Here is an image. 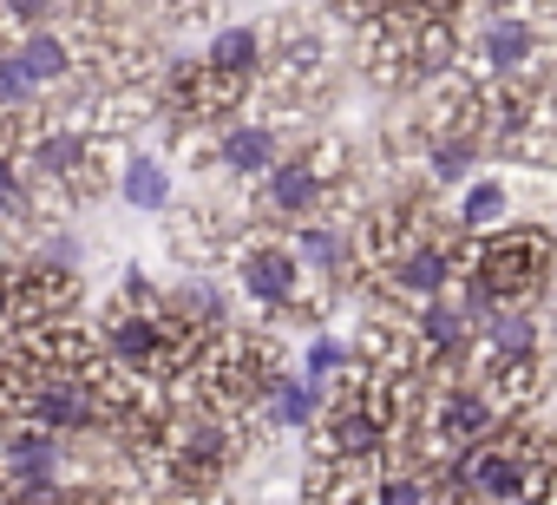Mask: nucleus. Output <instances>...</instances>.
<instances>
[{"mask_svg":"<svg viewBox=\"0 0 557 505\" xmlns=\"http://www.w3.org/2000/svg\"><path fill=\"white\" fill-rule=\"evenodd\" d=\"M243 210H249V223H269V230H296V223L329 217V210H361L355 151L342 138L283 145V158L256 184H243Z\"/></svg>","mask_w":557,"mask_h":505,"instance_id":"f257e3e1","label":"nucleus"},{"mask_svg":"<svg viewBox=\"0 0 557 505\" xmlns=\"http://www.w3.org/2000/svg\"><path fill=\"white\" fill-rule=\"evenodd\" d=\"M453 270L479 283L498 309L505 303H544L557 283V236L544 223H498L479 236H453Z\"/></svg>","mask_w":557,"mask_h":505,"instance_id":"f03ea898","label":"nucleus"},{"mask_svg":"<svg viewBox=\"0 0 557 505\" xmlns=\"http://www.w3.org/2000/svg\"><path fill=\"white\" fill-rule=\"evenodd\" d=\"M230 270H236L243 303H249L262 322H309V316H322V309L335 303V296L296 263L289 236H283V230H269V223H249V230H243Z\"/></svg>","mask_w":557,"mask_h":505,"instance_id":"7ed1b4c3","label":"nucleus"},{"mask_svg":"<svg viewBox=\"0 0 557 505\" xmlns=\"http://www.w3.org/2000/svg\"><path fill=\"white\" fill-rule=\"evenodd\" d=\"M361 34L368 73L387 86H433L459 66V14H374Z\"/></svg>","mask_w":557,"mask_h":505,"instance_id":"20e7f679","label":"nucleus"},{"mask_svg":"<svg viewBox=\"0 0 557 505\" xmlns=\"http://www.w3.org/2000/svg\"><path fill=\"white\" fill-rule=\"evenodd\" d=\"M329 86V47H322V27L309 21H283L262 34V73H256V93H275L289 106H309L315 93Z\"/></svg>","mask_w":557,"mask_h":505,"instance_id":"39448f33","label":"nucleus"},{"mask_svg":"<svg viewBox=\"0 0 557 505\" xmlns=\"http://www.w3.org/2000/svg\"><path fill=\"white\" fill-rule=\"evenodd\" d=\"M243 230H249V217H230V210H216L210 197H197V204H177V197H171V210H164L171 257L190 263V270H216V263H230V257H236V243H243Z\"/></svg>","mask_w":557,"mask_h":505,"instance_id":"423d86ee","label":"nucleus"},{"mask_svg":"<svg viewBox=\"0 0 557 505\" xmlns=\"http://www.w3.org/2000/svg\"><path fill=\"white\" fill-rule=\"evenodd\" d=\"M177 145H197L210 171H223L230 184H256L275 158H283V132H275L269 119H223L216 132H197V138H177Z\"/></svg>","mask_w":557,"mask_h":505,"instance_id":"0eeeda50","label":"nucleus"},{"mask_svg":"<svg viewBox=\"0 0 557 505\" xmlns=\"http://www.w3.org/2000/svg\"><path fill=\"white\" fill-rule=\"evenodd\" d=\"M14 53H21L27 79L40 86V99H47V93H73V86H79V34L66 27V14H60V21H47V27H34V34H21V40H14Z\"/></svg>","mask_w":557,"mask_h":505,"instance_id":"6e6552de","label":"nucleus"},{"mask_svg":"<svg viewBox=\"0 0 557 505\" xmlns=\"http://www.w3.org/2000/svg\"><path fill=\"white\" fill-rule=\"evenodd\" d=\"M322 401H329V387H315L309 374H275L269 381V394L256 401V414H249V427H269V433H309L315 427V414H322Z\"/></svg>","mask_w":557,"mask_h":505,"instance_id":"1a4fd4ad","label":"nucleus"},{"mask_svg":"<svg viewBox=\"0 0 557 505\" xmlns=\"http://www.w3.org/2000/svg\"><path fill=\"white\" fill-rule=\"evenodd\" d=\"M119 197H125L132 210H145V217H164L171 197H177L171 164H164L158 151H125V164H119Z\"/></svg>","mask_w":557,"mask_h":505,"instance_id":"9d476101","label":"nucleus"},{"mask_svg":"<svg viewBox=\"0 0 557 505\" xmlns=\"http://www.w3.org/2000/svg\"><path fill=\"white\" fill-rule=\"evenodd\" d=\"M479 145L472 138H446V132H420V171H426V190H453L479 171Z\"/></svg>","mask_w":557,"mask_h":505,"instance_id":"9b49d317","label":"nucleus"},{"mask_svg":"<svg viewBox=\"0 0 557 505\" xmlns=\"http://www.w3.org/2000/svg\"><path fill=\"white\" fill-rule=\"evenodd\" d=\"M498 223H511V190H505V177H466V184H459L453 230H459V236H479V230H498Z\"/></svg>","mask_w":557,"mask_h":505,"instance_id":"f8f14e48","label":"nucleus"},{"mask_svg":"<svg viewBox=\"0 0 557 505\" xmlns=\"http://www.w3.org/2000/svg\"><path fill=\"white\" fill-rule=\"evenodd\" d=\"M203 60H210L216 73L256 79V73H262V27H216L210 47H203Z\"/></svg>","mask_w":557,"mask_h":505,"instance_id":"ddd939ff","label":"nucleus"},{"mask_svg":"<svg viewBox=\"0 0 557 505\" xmlns=\"http://www.w3.org/2000/svg\"><path fill=\"white\" fill-rule=\"evenodd\" d=\"M27 106H40V86L27 79L14 40H0V119H8V112H27Z\"/></svg>","mask_w":557,"mask_h":505,"instance_id":"4468645a","label":"nucleus"},{"mask_svg":"<svg viewBox=\"0 0 557 505\" xmlns=\"http://www.w3.org/2000/svg\"><path fill=\"white\" fill-rule=\"evenodd\" d=\"M348 361H355V355H348V342H335V335H315V342H309V355H302V374H309L315 387H329L335 374H348Z\"/></svg>","mask_w":557,"mask_h":505,"instance_id":"2eb2a0df","label":"nucleus"},{"mask_svg":"<svg viewBox=\"0 0 557 505\" xmlns=\"http://www.w3.org/2000/svg\"><path fill=\"white\" fill-rule=\"evenodd\" d=\"M14 263H0V342H14Z\"/></svg>","mask_w":557,"mask_h":505,"instance_id":"dca6fc26","label":"nucleus"},{"mask_svg":"<svg viewBox=\"0 0 557 505\" xmlns=\"http://www.w3.org/2000/svg\"><path fill=\"white\" fill-rule=\"evenodd\" d=\"M511 8H544V0H459V21L466 14H511Z\"/></svg>","mask_w":557,"mask_h":505,"instance_id":"f3484780","label":"nucleus"}]
</instances>
